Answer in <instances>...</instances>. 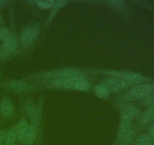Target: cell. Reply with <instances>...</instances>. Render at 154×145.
Instances as JSON below:
<instances>
[{"label":"cell","mask_w":154,"mask_h":145,"mask_svg":"<svg viewBox=\"0 0 154 145\" xmlns=\"http://www.w3.org/2000/svg\"><path fill=\"white\" fill-rule=\"evenodd\" d=\"M108 3L110 4L111 7L117 9V10H122V9H124L125 7H126L125 2L121 1V0H112V1L108 2Z\"/></svg>","instance_id":"d6986e66"},{"label":"cell","mask_w":154,"mask_h":145,"mask_svg":"<svg viewBox=\"0 0 154 145\" xmlns=\"http://www.w3.org/2000/svg\"><path fill=\"white\" fill-rule=\"evenodd\" d=\"M102 84H103L107 89L109 90L110 92L113 93H117V92H122L127 88L132 86L129 82L120 79L115 78L112 76H106L102 80Z\"/></svg>","instance_id":"8992f818"},{"label":"cell","mask_w":154,"mask_h":145,"mask_svg":"<svg viewBox=\"0 0 154 145\" xmlns=\"http://www.w3.org/2000/svg\"><path fill=\"white\" fill-rule=\"evenodd\" d=\"M4 23V18H3V16L2 15V14L0 13V25Z\"/></svg>","instance_id":"484cf974"},{"label":"cell","mask_w":154,"mask_h":145,"mask_svg":"<svg viewBox=\"0 0 154 145\" xmlns=\"http://www.w3.org/2000/svg\"><path fill=\"white\" fill-rule=\"evenodd\" d=\"M154 140L148 133L141 134L135 139L132 145H153Z\"/></svg>","instance_id":"9a60e30c"},{"label":"cell","mask_w":154,"mask_h":145,"mask_svg":"<svg viewBox=\"0 0 154 145\" xmlns=\"http://www.w3.org/2000/svg\"><path fill=\"white\" fill-rule=\"evenodd\" d=\"M140 113H141L140 109L133 104H129L122 108L115 142L117 141L120 137H123L132 128L131 126H132V121L135 118L139 116Z\"/></svg>","instance_id":"7a4b0ae2"},{"label":"cell","mask_w":154,"mask_h":145,"mask_svg":"<svg viewBox=\"0 0 154 145\" xmlns=\"http://www.w3.org/2000/svg\"><path fill=\"white\" fill-rule=\"evenodd\" d=\"M148 134L152 137V139L154 140V124L149 128Z\"/></svg>","instance_id":"603a6c76"},{"label":"cell","mask_w":154,"mask_h":145,"mask_svg":"<svg viewBox=\"0 0 154 145\" xmlns=\"http://www.w3.org/2000/svg\"><path fill=\"white\" fill-rule=\"evenodd\" d=\"M14 110V105L11 100L4 98L0 103V113L5 118H10L13 115Z\"/></svg>","instance_id":"30bf717a"},{"label":"cell","mask_w":154,"mask_h":145,"mask_svg":"<svg viewBox=\"0 0 154 145\" xmlns=\"http://www.w3.org/2000/svg\"><path fill=\"white\" fill-rule=\"evenodd\" d=\"M29 125V124L28 121L26 119H24V118H22V119L20 120V122L15 125L14 128L15 130H16L18 140H20V138L21 136L23 135V134L24 131H26V129Z\"/></svg>","instance_id":"e0dca14e"},{"label":"cell","mask_w":154,"mask_h":145,"mask_svg":"<svg viewBox=\"0 0 154 145\" xmlns=\"http://www.w3.org/2000/svg\"><path fill=\"white\" fill-rule=\"evenodd\" d=\"M35 2L37 4V5L39 8L43 9L47 8H51L54 5V1L53 0H41V1H36Z\"/></svg>","instance_id":"ffe728a7"},{"label":"cell","mask_w":154,"mask_h":145,"mask_svg":"<svg viewBox=\"0 0 154 145\" xmlns=\"http://www.w3.org/2000/svg\"><path fill=\"white\" fill-rule=\"evenodd\" d=\"M37 137V125L29 124L20 138V141L23 145H32Z\"/></svg>","instance_id":"9c48e42d"},{"label":"cell","mask_w":154,"mask_h":145,"mask_svg":"<svg viewBox=\"0 0 154 145\" xmlns=\"http://www.w3.org/2000/svg\"><path fill=\"white\" fill-rule=\"evenodd\" d=\"M2 86L8 90L15 93H24L29 92L33 89L32 86L21 79H11L3 81Z\"/></svg>","instance_id":"52a82bcc"},{"label":"cell","mask_w":154,"mask_h":145,"mask_svg":"<svg viewBox=\"0 0 154 145\" xmlns=\"http://www.w3.org/2000/svg\"><path fill=\"white\" fill-rule=\"evenodd\" d=\"M0 133H1V131H0Z\"/></svg>","instance_id":"83f0119b"},{"label":"cell","mask_w":154,"mask_h":145,"mask_svg":"<svg viewBox=\"0 0 154 145\" xmlns=\"http://www.w3.org/2000/svg\"><path fill=\"white\" fill-rule=\"evenodd\" d=\"M5 2H6V1H4V0H0V6L2 5H4Z\"/></svg>","instance_id":"4316f807"},{"label":"cell","mask_w":154,"mask_h":145,"mask_svg":"<svg viewBox=\"0 0 154 145\" xmlns=\"http://www.w3.org/2000/svg\"><path fill=\"white\" fill-rule=\"evenodd\" d=\"M153 92H154V82L141 83L132 86L122 96V98L123 101H132L135 100L142 101Z\"/></svg>","instance_id":"5b68a950"},{"label":"cell","mask_w":154,"mask_h":145,"mask_svg":"<svg viewBox=\"0 0 154 145\" xmlns=\"http://www.w3.org/2000/svg\"><path fill=\"white\" fill-rule=\"evenodd\" d=\"M94 93L99 98L102 100L108 99L110 96L111 92H109L107 87H105L103 84L99 83V84L96 85L94 88Z\"/></svg>","instance_id":"5bb4252c"},{"label":"cell","mask_w":154,"mask_h":145,"mask_svg":"<svg viewBox=\"0 0 154 145\" xmlns=\"http://www.w3.org/2000/svg\"><path fill=\"white\" fill-rule=\"evenodd\" d=\"M5 143V133H0V145H4Z\"/></svg>","instance_id":"d4e9b609"},{"label":"cell","mask_w":154,"mask_h":145,"mask_svg":"<svg viewBox=\"0 0 154 145\" xmlns=\"http://www.w3.org/2000/svg\"><path fill=\"white\" fill-rule=\"evenodd\" d=\"M67 1H56L54 2V5L52 6V10H51V13H50L49 15V19H48V21H52L53 18H54L56 14H57V12H59V11L61 10L66 4H67Z\"/></svg>","instance_id":"ac0fdd59"},{"label":"cell","mask_w":154,"mask_h":145,"mask_svg":"<svg viewBox=\"0 0 154 145\" xmlns=\"http://www.w3.org/2000/svg\"><path fill=\"white\" fill-rule=\"evenodd\" d=\"M17 140L16 130L14 126L10 128L6 133H5V145H14Z\"/></svg>","instance_id":"2e32d148"},{"label":"cell","mask_w":154,"mask_h":145,"mask_svg":"<svg viewBox=\"0 0 154 145\" xmlns=\"http://www.w3.org/2000/svg\"><path fill=\"white\" fill-rule=\"evenodd\" d=\"M10 34V30H9V29L8 27H0V41H4Z\"/></svg>","instance_id":"7402d4cb"},{"label":"cell","mask_w":154,"mask_h":145,"mask_svg":"<svg viewBox=\"0 0 154 145\" xmlns=\"http://www.w3.org/2000/svg\"><path fill=\"white\" fill-rule=\"evenodd\" d=\"M18 46V42L14 35L10 34L3 41L2 48L8 54L14 52Z\"/></svg>","instance_id":"7c38bea8"},{"label":"cell","mask_w":154,"mask_h":145,"mask_svg":"<svg viewBox=\"0 0 154 145\" xmlns=\"http://www.w3.org/2000/svg\"><path fill=\"white\" fill-rule=\"evenodd\" d=\"M154 119V105L146 108L139 117V123L142 126H147Z\"/></svg>","instance_id":"8fae6325"},{"label":"cell","mask_w":154,"mask_h":145,"mask_svg":"<svg viewBox=\"0 0 154 145\" xmlns=\"http://www.w3.org/2000/svg\"><path fill=\"white\" fill-rule=\"evenodd\" d=\"M39 34V30L35 26H32L26 28L22 31L20 37V43L24 46L31 45L36 40Z\"/></svg>","instance_id":"ba28073f"},{"label":"cell","mask_w":154,"mask_h":145,"mask_svg":"<svg viewBox=\"0 0 154 145\" xmlns=\"http://www.w3.org/2000/svg\"><path fill=\"white\" fill-rule=\"evenodd\" d=\"M7 54H8V53L6 52L4 49H3L2 47H0V60H1V59L5 58Z\"/></svg>","instance_id":"cb8c5ba5"},{"label":"cell","mask_w":154,"mask_h":145,"mask_svg":"<svg viewBox=\"0 0 154 145\" xmlns=\"http://www.w3.org/2000/svg\"><path fill=\"white\" fill-rule=\"evenodd\" d=\"M141 104L145 107H150V106L154 105V92L150 94L147 97H146L144 99H143L141 101Z\"/></svg>","instance_id":"44dd1931"},{"label":"cell","mask_w":154,"mask_h":145,"mask_svg":"<svg viewBox=\"0 0 154 145\" xmlns=\"http://www.w3.org/2000/svg\"><path fill=\"white\" fill-rule=\"evenodd\" d=\"M45 85L54 89H72L80 92H87L90 89V82L85 77L48 80V82H45Z\"/></svg>","instance_id":"6da1fadb"},{"label":"cell","mask_w":154,"mask_h":145,"mask_svg":"<svg viewBox=\"0 0 154 145\" xmlns=\"http://www.w3.org/2000/svg\"><path fill=\"white\" fill-rule=\"evenodd\" d=\"M135 139V130L131 128L126 134L120 137L117 141L114 142V145H132Z\"/></svg>","instance_id":"4fadbf2b"},{"label":"cell","mask_w":154,"mask_h":145,"mask_svg":"<svg viewBox=\"0 0 154 145\" xmlns=\"http://www.w3.org/2000/svg\"><path fill=\"white\" fill-rule=\"evenodd\" d=\"M35 77L45 79H63L81 78L85 77V73L82 71L75 68H61L58 69L47 71V72L37 73L33 75Z\"/></svg>","instance_id":"277c9868"},{"label":"cell","mask_w":154,"mask_h":145,"mask_svg":"<svg viewBox=\"0 0 154 145\" xmlns=\"http://www.w3.org/2000/svg\"><path fill=\"white\" fill-rule=\"evenodd\" d=\"M96 71L101 74L108 76H112L120 79L123 81L127 82L132 85L152 82L151 79L145 76L142 75L139 72H131V71L126 70H112V69H99V70Z\"/></svg>","instance_id":"3957f363"}]
</instances>
